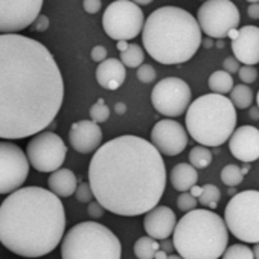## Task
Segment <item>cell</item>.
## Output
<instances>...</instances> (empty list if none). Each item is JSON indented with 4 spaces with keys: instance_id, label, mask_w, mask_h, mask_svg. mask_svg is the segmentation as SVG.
<instances>
[{
    "instance_id": "cell-32",
    "label": "cell",
    "mask_w": 259,
    "mask_h": 259,
    "mask_svg": "<svg viewBox=\"0 0 259 259\" xmlns=\"http://www.w3.org/2000/svg\"><path fill=\"white\" fill-rule=\"evenodd\" d=\"M197 203H198V198L194 197L189 191L182 192L177 198V207L183 212H189V210L197 209Z\"/></svg>"
},
{
    "instance_id": "cell-21",
    "label": "cell",
    "mask_w": 259,
    "mask_h": 259,
    "mask_svg": "<svg viewBox=\"0 0 259 259\" xmlns=\"http://www.w3.org/2000/svg\"><path fill=\"white\" fill-rule=\"evenodd\" d=\"M48 186L49 189L58 195V197H70L75 194L78 188V180L73 171L67 168H60L54 172H51L48 179Z\"/></svg>"
},
{
    "instance_id": "cell-40",
    "label": "cell",
    "mask_w": 259,
    "mask_h": 259,
    "mask_svg": "<svg viewBox=\"0 0 259 259\" xmlns=\"http://www.w3.org/2000/svg\"><path fill=\"white\" fill-rule=\"evenodd\" d=\"M31 26H32V29L37 31V32H45V31L49 28V19H48L46 16L40 14V16L34 20V23H32Z\"/></svg>"
},
{
    "instance_id": "cell-30",
    "label": "cell",
    "mask_w": 259,
    "mask_h": 259,
    "mask_svg": "<svg viewBox=\"0 0 259 259\" xmlns=\"http://www.w3.org/2000/svg\"><path fill=\"white\" fill-rule=\"evenodd\" d=\"M223 259H254V253L245 244H233L226 248Z\"/></svg>"
},
{
    "instance_id": "cell-17",
    "label": "cell",
    "mask_w": 259,
    "mask_h": 259,
    "mask_svg": "<svg viewBox=\"0 0 259 259\" xmlns=\"http://www.w3.org/2000/svg\"><path fill=\"white\" fill-rule=\"evenodd\" d=\"M230 154L244 162L250 163L259 159V130L251 125H242L236 128L229 139Z\"/></svg>"
},
{
    "instance_id": "cell-43",
    "label": "cell",
    "mask_w": 259,
    "mask_h": 259,
    "mask_svg": "<svg viewBox=\"0 0 259 259\" xmlns=\"http://www.w3.org/2000/svg\"><path fill=\"white\" fill-rule=\"evenodd\" d=\"M250 117H251L253 120H259V107H257V105L250 108Z\"/></svg>"
},
{
    "instance_id": "cell-19",
    "label": "cell",
    "mask_w": 259,
    "mask_h": 259,
    "mask_svg": "<svg viewBox=\"0 0 259 259\" xmlns=\"http://www.w3.org/2000/svg\"><path fill=\"white\" fill-rule=\"evenodd\" d=\"M176 226H177L176 213L168 206H156L150 212H147L144 218L145 232L157 241L168 239L174 233Z\"/></svg>"
},
{
    "instance_id": "cell-20",
    "label": "cell",
    "mask_w": 259,
    "mask_h": 259,
    "mask_svg": "<svg viewBox=\"0 0 259 259\" xmlns=\"http://www.w3.org/2000/svg\"><path fill=\"white\" fill-rule=\"evenodd\" d=\"M125 64L117 58H107L96 67V81L105 90H117L125 82Z\"/></svg>"
},
{
    "instance_id": "cell-34",
    "label": "cell",
    "mask_w": 259,
    "mask_h": 259,
    "mask_svg": "<svg viewBox=\"0 0 259 259\" xmlns=\"http://www.w3.org/2000/svg\"><path fill=\"white\" fill-rule=\"evenodd\" d=\"M238 76H239V79H241L242 84H247L248 85V84H253L257 79V70H256L254 66L244 64V66H241V69L238 72Z\"/></svg>"
},
{
    "instance_id": "cell-12",
    "label": "cell",
    "mask_w": 259,
    "mask_h": 259,
    "mask_svg": "<svg viewBox=\"0 0 259 259\" xmlns=\"http://www.w3.org/2000/svg\"><path fill=\"white\" fill-rule=\"evenodd\" d=\"M151 102L160 114L166 117H177L188 111L192 102V92L188 82L180 78H163L154 85L151 92Z\"/></svg>"
},
{
    "instance_id": "cell-31",
    "label": "cell",
    "mask_w": 259,
    "mask_h": 259,
    "mask_svg": "<svg viewBox=\"0 0 259 259\" xmlns=\"http://www.w3.org/2000/svg\"><path fill=\"white\" fill-rule=\"evenodd\" d=\"M110 117V108L104 99H98L90 108V119L96 123H104Z\"/></svg>"
},
{
    "instance_id": "cell-47",
    "label": "cell",
    "mask_w": 259,
    "mask_h": 259,
    "mask_svg": "<svg viewBox=\"0 0 259 259\" xmlns=\"http://www.w3.org/2000/svg\"><path fill=\"white\" fill-rule=\"evenodd\" d=\"M168 256H169V254H168L165 250H162V248H160V250L157 251V254H156V259H166Z\"/></svg>"
},
{
    "instance_id": "cell-52",
    "label": "cell",
    "mask_w": 259,
    "mask_h": 259,
    "mask_svg": "<svg viewBox=\"0 0 259 259\" xmlns=\"http://www.w3.org/2000/svg\"><path fill=\"white\" fill-rule=\"evenodd\" d=\"M256 102H257V107H259V90H257V95H256Z\"/></svg>"
},
{
    "instance_id": "cell-14",
    "label": "cell",
    "mask_w": 259,
    "mask_h": 259,
    "mask_svg": "<svg viewBox=\"0 0 259 259\" xmlns=\"http://www.w3.org/2000/svg\"><path fill=\"white\" fill-rule=\"evenodd\" d=\"M43 0H0V34H17L40 16Z\"/></svg>"
},
{
    "instance_id": "cell-50",
    "label": "cell",
    "mask_w": 259,
    "mask_h": 259,
    "mask_svg": "<svg viewBox=\"0 0 259 259\" xmlns=\"http://www.w3.org/2000/svg\"><path fill=\"white\" fill-rule=\"evenodd\" d=\"M166 259H183V257H182L180 254H179V256H177V254H169Z\"/></svg>"
},
{
    "instance_id": "cell-9",
    "label": "cell",
    "mask_w": 259,
    "mask_h": 259,
    "mask_svg": "<svg viewBox=\"0 0 259 259\" xmlns=\"http://www.w3.org/2000/svg\"><path fill=\"white\" fill-rule=\"evenodd\" d=\"M145 25L144 11L133 0H114L102 16V28L105 34L116 41L136 38Z\"/></svg>"
},
{
    "instance_id": "cell-26",
    "label": "cell",
    "mask_w": 259,
    "mask_h": 259,
    "mask_svg": "<svg viewBox=\"0 0 259 259\" xmlns=\"http://www.w3.org/2000/svg\"><path fill=\"white\" fill-rule=\"evenodd\" d=\"M120 61L125 64V67L136 69L141 67L145 61V52L139 45H130L123 52H120Z\"/></svg>"
},
{
    "instance_id": "cell-42",
    "label": "cell",
    "mask_w": 259,
    "mask_h": 259,
    "mask_svg": "<svg viewBox=\"0 0 259 259\" xmlns=\"http://www.w3.org/2000/svg\"><path fill=\"white\" fill-rule=\"evenodd\" d=\"M114 111H116L117 114H123V113L126 111V105H125L123 102H116V104H114Z\"/></svg>"
},
{
    "instance_id": "cell-3",
    "label": "cell",
    "mask_w": 259,
    "mask_h": 259,
    "mask_svg": "<svg viewBox=\"0 0 259 259\" xmlns=\"http://www.w3.org/2000/svg\"><path fill=\"white\" fill-rule=\"evenodd\" d=\"M64 230V206L51 189L20 188L0 204V242L19 256L49 254L63 241Z\"/></svg>"
},
{
    "instance_id": "cell-4",
    "label": "cell",
    "mask_w": 259,
    "mask_h": 259,
    "mask_svg": "<svg viewBox=\"0 0 259 259\" xmlns=\"http://www.w3.org/2000/svg\"><path fill=\"white\" fill-rule=\"evenodd\" d=\"M198 20L183 8L162 7L153 11L142 29V43L148 55L160 64L189 61L201 46Z\"/></svg>"
},
{
    "instance_id": "cell-41",
    "label": "cell",
    "mask_w": 259,
    "mask_h": 259,
    "mask_svg": "<svg viewBox=\"0 0 259 259\" xmlns=\"http://www.w3.org/2000/svg\"><path fill=\"white\" fill-rule=\"evenodd\" d=\"M247 14L250 19L259 20V4H250V7L247 8Z\"/></svg>"
},
{
    "instance_id": "cell-39",
    "label": "cell",
    "mask_w": 259,
    "mask_h": 259,
    "mask_svg": "<svg viewBox=\"0 0 259 259\" xmlns=\"http://www.w3.org/2000/svg\"><path fill=\"white\" fill-rule=\"evenodd\" d=\"M102 4H101V0H84L82 2V8L87 14H96L99 13Z\"/></svg>"
},
{
    "instance_id": "cell-8",
    "label": "cell",
    "mask_w": 259,
    "mask_h": 259,
    "mask_svg": "<svg viewBox=\"0 0 259 259\" xmlns=\"http://www.w3.org/2000/svg\"><path fill=\"white\" fill-rule=\"evenodd\" d=\"M224 221L229 232L239 241L259 242V191L235 194L226 206Z\"/></svg>"
},
{
    "instance_id": "cell-2",
    "label": "cell",
    "mask_w": 259,
    "mask_h": 259,
    "mask_svg": "<svg viewBox=\"0 0 259 259\" xmlns=\"http://www.w3.org/2000/svg\"><path fill=\"white\" fill-rule=\"evenodd\" d=\"M95 198L120 217L150 212L163 197L166 168L162 153L147 139L125 135L101 145L89 165Z\"/></svg>"
},
{
    "instance_id": "cell-36",
    "label": "cell",
    "mask_w": 259,
    "mask_h": 259,
    "mask_svg": "<svg viewBox=\"0 0 259 259\" xmlns=\"http://www.w3.org/2000/svg\"><path fill=\"white\" fill-rule=\"evenodd\" d=\"M104 210H105V207H104L98 200H96V201H90V203H89V209H87V212H89L90 218H93V220L101 218V217L104 215Z\"/></svg>"
},
{
    "instance_id": "cell-33",
    "label": "cell",
    "mask_w": 259,
    "mask_h": 259,
    "mask_svg": "<svg viewBox=\"0 0 259 259\" xmlns=\"http://www.w3.org/2000/svg\"><path fill=\"white\" fill-rule=\"evenodd\" d=\"M136 76L141 82L144 84H150L156 79L157 76V72L156 69L151 66V64H142L141 67H138V72H136Z\"/></svg>"
},
{
    "instance_id": "cell-10",
    "label": "cell",
    "mask_w": 259,
    "mask_h": 259,
    "mask_svg": "<svg viewBox=\"0 0 259 259\" xmlns=\"http://www.w3.org/2000/svg\"><path fill=\"white\" fill-rule=\"evenodd\" d=\"M197 20L201 31L212 38H226L230 31L238 29L241 16L230 0H206L198 8Z\"/></svg>"
},
{
    "instance_id": "cell-38",
    "label": "cell",
    "mask_w": 259,
    "mask_h": 259,
    "mask_svg": "<svg viewBox=\"0 0 259 259\" xmlns=\"http://www.w3.org/2000/svg\"><path fill=\"white\" fill-rule=\"evenodd\" d=\"M90 57H92V60L95 61V63H102L104 60H107V49L104 48V46H95L93 49H92V52H90Z\"/></svg>"
},
{
    "instance_id": "cell-45",
    "label": "cell",
    "mask_w": 259,
    "mask_h": 259,
    "mask_svg": "<svg viewBox=\"0 0 259 259\" xmlns=\"http://www.w3.org/2000/svg\"><path fill=\"white\" fill-rule=\"evenodd\" d=\"M130 46V43H126L125 40H120V41H117V49H119V52H123L126 48Z\"/></svg>"
},
{
    "instance_id": "cell-48",
    "label": "cell",
    "mask_w": 259,
    "mask_h": 259,
    "mask_svg": "<svg viewBox=\"0 0 259 259\" xmlns=\"http://www.w3.org/2000/svg\"><path fill=\"white\" fill-rule=\"evenodd\" d=\"M133 2H135V4H138L139 7H141V5L144 7V5H150V4H153L154 0H133Z\"/></svg>"
},
{
    "instance_id": "cell-29",
    "label": "cell",
    "mask_w": 259,
    "mask_h": 259,
    "mask_svg": "<svg viewBox=\"0 0 259 259\" xmlns=\"http://www.w3.org/2000/svg\"><path fill=\"white\" fill-rule=\"evenodd\" d=\"M221 182L226 186H238L241 185L242 179H244V171L238 166V165H227L221 169Z\"/></svg>"
},
{
    "instance_id": "cell-25",
    "label": "cell",
    "mask_w": 259,
    "mask_h": 259,
    "mask_svg": "<svg viewBox=\"0 0 259 259\" xmlns=\"http://www.w3.org/2000/svg\"><path fill=\"white\" fill-rule=\"evenodd\" d=\"M253 92L247 84H238L230 92V99L238 110L250 108V105L253 104Z\"/></svg>"
},
{
    "instance_id": "cell-24",
    "label": "cell",
    "mask_w": 259,
    "mask_h": 259,
    "mask_svg": "<svg viewBox=\"0 0 259 259\" xmlns=\"http://www.w3.org/2000/svg\"><path fill=\"white\" fill-rule=\"evenodd\" d=\"M160 250V244L157 239L148 236H142L135 242V254L138 259H156L157 251Z\"/></svg>"
},
{
    "instance_id": "cell-44",
    "label": "cell",
    "mask_w": 259,
    "mask_h": 259,
    "mask_svg": "<svg viewBox=\"0 0 259 259\" xmlns=\"http://www.w3.org/2000/svg\"><path fill=\"white\" fill-rule=\"evenodd\" d=\"M189 192H191L194 197H197V198H198V197H200V194H201V186H197V185H195V186H192V188H191V191H189Z\"/></svg>"
},
{
    "instance_id": "cell-7",
    "label": "cell",
    "mask_w": 259,
    "mask_h": 259,
    "mask_svg": "<svg viewBox=\"0 0 259 259\" xmlns=\"http://www.w3.org/2000/svg\"><path fill=\"white\" fill-rule=\"evenodd\" d=\"M120 254L119 238L95 221L73 226L61 241L63 259H120Z\"/></svg>"
},
{
    "instance_id": "cell-6",
    "label": "cell",
    "mask_w": 259,
    "mask_h": 259,
    "mask_svg": "<svg viewBox=\"0 0 259 259\" xmlns=\"http://www.w3.org/2000/svg\"><path fill=\"white\" fill-rule=\"evenodd\" d=\"M236 107L226 95L207 93L191 102L186 111V130L200 145L220 147L236 130Z\"/></svg>"
},
{
    "instance_id": "cell-23",
    "label": "cell",
    "mask_w": 259,
    "mask_h": 259,
    "mask_svg": "<svg viewBox=\"0 0 259 259\" xmlns=\"http://www.w3.org/2000/svg\"><path fill=\"white\" fill-rule=\"evenodd\" d=\"M209 89L212 90V93H218V95H227L232 92V89L235 87L233 85V78H232V73L226 72L224 69L223 70H217L213 72L210 76H209Z\"/></svg>"
},
{
    "instance_id": "cell-27",
    "label": "cell",
    "mask_w": 259,
    "mask_h": 259,
    "mask_svg": "<svg viewBox=\"0 0 259 259\" xmlns=\"http://www.w3.org/2000/svg\"><path fill=\"white\" fill-rule=\"evenodd\" d=\"M212 162V153L209 147L204 145H197L189 151V163L197 168V169H204L210 165Z\"/></svg>"
},
{
    "instance_id": "cell-46",
    "label": "cell",
    "mask_w": 259,
    "mask_h": 259,
    "mask_svg": "<svg viewBox=\"0 0 259 259\" xmlns=\"http://www.w3.org/2000/svg\"><path fill=\"white\" fill-rule=\"evenodd\" d=\"M171 247H172V244H171V242H168L166 239H163V244H160V248H162V250H165V251H169V250H171Z\"/></svg>"
},
{
    "instance_id": "cell-37",
    "label": "cell",
    "mask_w": 259,
    "mask_h": 259,
    "mask_svg": "<svg viewBox=\"0 0 259 259\" xmlns=\"http://www.w3.org/2000/svg\"><path fill=\"white\" fill-rule=\"evenodd\" d=\"M239 64H241V63H239L235 57H227V58L224 60V63H223V69H224L226 72H229V73H236V72H239V69H241Z\"/></svg>"
},
{
    "instance_id": "cell-11",
    "label": "cell",
    "mask_w": 259,
    "mask_h": 259,
    "mask_svg": "<svg viewBox=\"0 0 259 259\" xmlns=\"http://www.w3.org/2000/svg\"><path fill=\"white\" fill-rule=\"evenodd\" d=\"M26 156L31 166L38 172H54L63 166L67 147L57 133L40 132L28 142Z\"/></svg>"
},
{
    "instance_id": "cell-28",
    "label": "cell",
    "mask_w": 259,
    "mask_h": 259,
    "mask_svg": "<svg viewBox=\"0 0 259 259\" xmlns=\"http://www.w3.org/2000/svg\"><path fill=\"white\" fill-rule=\"evenodd\" d=\"M220 200H221V192L215 185L207 183V185L201 186V194L198 197V203L201 206L209 207V209H215L218 206Z\"/></svg>"
},
{
    "instance_id": "cell-15",
    "label": "cell",
    "mask_w": 259,
    "mask_h": 259,
    "mask_svg": "<svg viewBox=\"0 0 259 259\" xmlns=\"http://www.w3.org/2000/svg\"><path fill=\"white\" fill-rule=\"evenodd\" d=\"M188 130H185L180 122L172 120V117L159 120L151 130V144L163 156L169 157L183 153V150L188 147Z\"/></svg>"
},
{
    "instance_id": "cell-13",
    "label": "cell",
    "mask_w": 259,
    "mask_h": 259,
    "mask_svg": "<svg viewBox=\"0 0 259 259\" xmlns=\"http://www.w3.org/2000/svg\"><path fill=\"white\" fill-rule=\"evenodd\" d=\"M29 159L16 144L0 141V194L20 189L29 174Z\"/></svg>"
},
{
    "instance_id": "cell-18",
    "label": "cell",
    "mask_w": 259,
    "mask_h": 259,
    "mask_svg": "<svg viewBox=\"0 0 259 259\" xmlns=\"http://www.w3.org/2000/svg\"><path fill=\"white\" fill-rule=\"evenodd\" d=\"M69 142L76 153L90 154L101 147L102 130L99 123L90 120H78L69 130Z\"/></svg>"
},
{
    "instance_id": "cell-35",
    "label": "cell",
    "mask_w": 259,
    "mask_h": 259,
    "mask_svg": "<svg viewBox=\"0 0 259 259\" xmlns=\"http://www.w3.org/2000/svg\"><path fill=\"white\" fill-rule=\"evenodd\" d=\"M75 197L79 203H90L95 198L93 189L90 186V183H81L78 185L76 191H75Z\"/></svg>"
},
{
    "instance_id": "cell-5",
    "label": "cell",
    "mask_w": 259,
    "mask_h": 259,
    "mask_svg": "<svg viewBox=\"0 0 259 259\" xmlns=\"http://www.w3.org/2000/svg\"><path fill=\"white\" fill-rule=\"evenodd\" d=\"M172 242L183 259H218L227 248L229 229L218 213L194 209L177 221Z\"/></svg>"
},
{
    "instance_id": "cell-51",
    "label": "cell",
    "mask_w": 259,
    "mask_h": 259,
    "mask_svg": "<svg viewBox=\"0 0 259 259\" xmlns=\"http://www.w3.org/2000/svg\"><path fill=\"white\" fill-rule=\"evenodd\" d=\"M248 4H259V0H247Z\"/></svg>"
},
{
    "instance_id": "cell-49",
    "label": "cell",
    "mask_w": 259,
    "mask_h": 259,
    "mask_svg": "<svg viewBox=\"0 0 259 259\" xmlns=\"http://www.w3.org/2000/svg\"><path fill=\"white\" fill-rule=\"evenodd\" d=\"M253 253H254V259H259V242L254 244L253 247Z\"/></svg>"
},
{
    "instance_id": "cell-22",
    "label": "cell",
    "mask_w": 259,
    "mask_h": 259,
    "mask_svg": "<svg viewBox=\"0 0 259 259\" xmlns=\"http://www.w3.org/2000/svg\"><path fill=\"white\" fill-rule=\"evenodd\" d=\"M197 182H198V172L197 168H194L191 163H179L171 171L172 188L180 192L191 191V188L195 186Z\"/></svg>"
},
{
    "instance_id": "cell-1",
    "label": "cell",
    "mask_w": 259,
    "mask_h": 259,
    "mask_svg": "<svg viewBox=\"0 0 259 259\" xmlns=\"http://www.w3.org/2000/svg\"><path fill=\"white\" fill-rule=\"evenodd\" d=\"M63 101V75L49 49L26 35L0 34V139L45 132Z\"/></svg>"
},
{
    "instance_id": "cell-16",
    "label": "cell",
    "mask_w": 259,
    "mask_h": 259,
    "mask_svg": "<svg viewBox=\"0 0 259 259\" xmlns=\"http://www.w3.org/2000/svg\"><path fill=\"white\" fill-rule=\"evenodd\" d=\"M232 52L233 57L247 66L259 64V28L257 26H242L239 29L230 31Z\"/></svg>"
}]
</instances>
